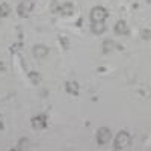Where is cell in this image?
Wrapping results in <instances>:
<instances>
[{"mask_svg":"<svg viewBox=\"0 0 151 151\" xmlns=\"http://www.w3.org/2000/svg\"><path fill=\"white\" fill-rule=\"evenodd\" d=\"M130 144H132V136L127 130H119L115 136V139H113V148L118 151L127 148Z\"/></svg>","mask_w":151,"mask_h":151,"instance_id":"1","label":"cell"},{"mask_svg":"<svg viewBox=\"0 0 151 151\" xmlns=\"http://www.w3.org/2000/svg\"><path fill=\"white\" fill-rule=\"evenodd\" d=\"M109 17V12L104 6H94L89 12V18L91 23H97V21H106V18Z\"/></svg>","mask_w":151,"mask_h":151,"instance_id":"2","label":"cell"},{"mask_svg":"<svg viewBox=\"0 0 151 151\" xmlns=\"http://www.w3.org/2000/svg\"><path fill=\"white\" fill-rule=\"evenodd\" d=\"M95 139H97V144H98V145H106V144H109L110 139H112V132H110L107 127H100V129L97 130Z\"/></svg>","mask_w":151,"mask_h":151,"instance_id":"3","label":"cell"},{"mask_svg":"<svg viewBox=\"0 0 151 151\" xmlns=\"http://www.w3.org/2000/svg\"><path fill=\"white\" fill-rule=\"evenodd\" d=\"M33 9V0H23V2L17 6V14L20 18H27L29 12Z\"/></svg>","mask_w":151,"mask_h":151,"instance_id":"4","label":"cell"},{"mask_svg":"<svg viewBox=\"0 0 151 151\" xmlns=\"http://www.w3.org/2000/svg\"><path fill=\"white\" fill-rule=\"evenodd\" d=\"M47 115L45 113H40V115H35L32 119H30V124L35 130H44L47 129Z\"/></svg>","mask_w":151,"mask_h":151,"instance_id":"5","label":"cell"},{"mask_svg":"<svg viewBox=\"0 0 151 151\" xmlns=\"http://www.w3.org/2000/svg\"><path fill=\"white\" fill-rule=\"evenodd\" d=\"M32 53L36 59H44L48 53H50V48L44 44H35L33 48H32Z\"/></svg>","mask_w":151,"mask_h":151,"instance_id":"6","label":"cell"},{"mask_svg":"<svg viewBox=\"0 0 151 151\" xmlns=\"http://www.w3.org/2000/svg\"><path fill=\"white\" fill-rule=\"evenodd\" d=\"M59 14L65 15V17L73 15V14H74V5H73L71 2H65L64 5L59 6Z\"/></svg>","mask_w":151,"mask_h":151,"instance_id":"7","label":"cell"},{"mask_svg":"<svg viewBox=\"0 0 151 151\" xmlns=\"http://www.w3.org/2000/svg\"><path fill=\"white\" fill-rule=\"evenodd\" d=\"M115 33H116V35H121V36L127 35V33H129V24L125 23L124 20L116 21V24H115Z\"/></svg>","mask_w":151,"mask_h":151,"instance_id":"8","label":"cell"},{"mask_svg":"<svg viewBox=\"0 0 151 151\" xmlns=\"http://www.w3.org/2000/svg\"><path fill=\"white\" fill-rule=\"evenodd\" d=\"M91 32L94 35H103L106 32V24L104 21H97V23H91Z\"/></svg>","mask_w":151,"mask_h":151,"instance_id":"9","label":"cell"},{"mask_svg":"<svg viewBox=\"0 0 151 151\" xmlns=\"http://www.w3.org/2000/svg\"><path fill=\"white\" fill-rule=\"evenodd\" d=\"M65 91H67L68 94L74 95V97H77V95H79V83H77V82H73V80L65 82Z\"/></svg>","mask_w":151,"mask_h":151,"instance_id":"10","label":"cell"},{"mask_svg":"<svg viewBox=\"0 0 151 151\" xmlns=\"http://www.w3.org/2000/svg\"><path fill=\"white\" fill-rule=\"evenodd\" d=\"M27 77H29V80L32 82V85H35V86H38V85L41 83V80H42L41 74L38 73V71H30V73L27 74Z\"/></svg>","mask_w":151,"mask_h":151,"instance_id":"11","label":"cell"},{"mask_svg":"<svg viewBox=\"0 0 151 151\" xmlns=\"http://www.w3.org/2000/svg\"><path fill=\"white\" fill-rule=\"evenodd\" d=\"M101 48H103V53L104 55H109V53L113 52V48H115V42H113L112 40H104Z\"/></svg>","mask_w":151,"mask_h":151,"instance_id":"12","label":"cell"},{"mask_svg":"<svg viewBox=\"0 0 151 151\" xmlns=\"http://www.w3.org/2000/svg\"><path fill=\"white\" fill-rule=\"evenodd\" d=\"M9 14H11V6L6 2L0 3V18H6Z\"/></svg>","mask_w":151,"mask_h":151,"instance_id":"13","label":"cell"},{"mask_svg":"<svg viewBox=\"0 0 151 151\" xmlns=\"http://www.w3.org/2000/svg\"><path fill=\"white\" fill-rule=\"evenodd\" d=\"M27 147H29V139H27V137H21V139L18 141V147H17V150L24 151V150H27Z\"/></svg>","mask_w":151,"mask_h":151,"instance_id":"14","label":"cell"},{"mask_svg":"<svg viewBox=\"0 0 151 151\" xmlns=\"http://www.w3.org/2000/svg\"><path fill=\"white\" fill-rule=\"evenodd\" d=\"M59 42H60V45L64 47L65 50H68V48H70V41H68V38H67V36L59 35Z\"/></svg>","mask_w":151,"mask_h":151,"instance_id":"15","label":"cell"},{"mask_svg":"<svg viewBox=\"0 0 151 151\" xmlns=\"http://www.w3.org/2000/svg\"><path fill=\"white\" fill-rule=\"evenodd\" d=\"M139 35H141V38H142L144 41H148L150 38H151V30L150 29H142Z\"/></svg>","mask_w":151,"mask_h":151,"instance_id":"16","label":"cell"},{"mask_svg":"<svg viewBox=\"0 0 151 151\" xmlns=\"http://www.w3.org/2000/svg\"><path fill=\"white\" fill-rule=\"evenodd\" d=\"M2 71H5V64L0 60V73H2Z\"/></svg>","mask_w":151,"mask_h":151,"instance_id":"17","label":"cell"},{"mask_svg":"<svg viewBox=\"0 0 151 151\" xmlns=\"http://www.w3.org/2000/svg\"><path fill=\"white\" fill-rule=\"evenodd\" d=\"M0 130H5V124L2 122V118H0Z\"/></svg>","mask_w":151,"mask_h":151,"instance_id":"18","label":"cell"},{"mask_svg":"<svg viewBox=\"0 0 151 151\" xmlns=\"http://www.w3.org/2000/svg\"><path fill=\"white\" fill-rule=\"evenodd\" d=\"M147 2H148V3H151V0H147Z\"/></svg>","mask_w":151,"mask_h":151,"instance_id":"19","label":"cell"},{"mask_svg":"<svg viewBox=\"0 0 151 151\" xmlns=\"http://www.w3.org/2000/svg\"><path fill=\"white\" fill-rule=\"evenodd\" d=\"M0 118H2V115H0Z\"/></svg>","mask_w":151,"mask_h":151,"instance_id":"20","label":"cell"}]
</instances>
